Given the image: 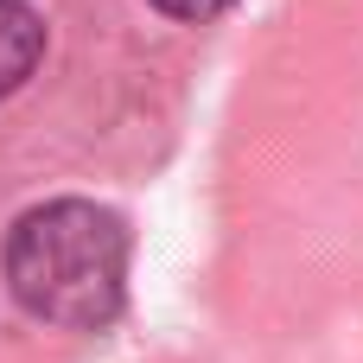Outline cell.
Listing matches in <instances>:
<instances>
[{"label":"cell","instance_id":"obj_1","mask_svg":"<svg viewBox=\"0 0 363 363\" xmlns=\"http://www.w3.org/2000/svg\"><path fill=\"white\" fill-rule=\"evenodd\" d=\"M19 313L57 332H102L128 300V223L96 198H51L13 217L0 249Z\"/></svg>","mask_w":363,"mask_h":363},{"label":"cell","instance_id":"obj_2","mask_svg":"<svg viewBox=\"0 0 363 363\" xmlns=\"http://www.w3.org/2000/svg\"><path fill=\"white\" fill-rule=\"evenodd\" d=\"M45 57V19L26 0H0V102L26 89V77Z\"/></svg>","mask_w":363,"mask_h":363},{"label":"cell","instance_id":"obj_3","mask_svg":"<svg viewBox=\"0 0 363 363\" xmlns=\"http://www.w3.org/2000/svg\"><path fill=\"white\" fill-rule=\"evenodd\" d=\"M153 13H166V19H191V26H204V19H217V13H230L236 0H147Z\"/></svg>","mask_w":363,"mask_h":363}]
</instances>
